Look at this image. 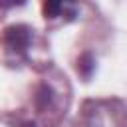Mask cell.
I'll return each instance as SVG.
<instances>
[{"label":"cell","instance_id":"2","mask_svg":"<svg viewBox=\"0 0 127 127\" xmlns=\"http://www.w3.org/2000/svg\"><path fill=\"white\" fill-rule=\"evenodd\" d=\"M60 10H62V4L60 2H48V4H44V12L48 16H56Z\"/></svg>","mask_w":127,"mask_h":127},{"label":"cell","instance_id":"1","mask_svg":"<svg viewBox=\"0 0 127 127\" xmlns=\"http://www.w3.org/2000/svg\"><path fill=\"white\" fill-rule=\"evenodd\" d=\"M4 44L10 48V50H16V52H24L28 46H30V40H32V34L26 26H8L4 30Z\"/></svg>","mask_w":127,"mask_h":127},{"label":"cell","instance_id":"3","mask_svg":"<svg viewBox=\"0 0 127 127\" xmlns=\"http://www.w3.org/2000/svg\"><path fill=\"white\" fill-rule=\"evenodd\" d=\"M26 127H34V123H28V125H26Z\"/></svg>","mask_w":127,"mask_h":127}]
</instances>
